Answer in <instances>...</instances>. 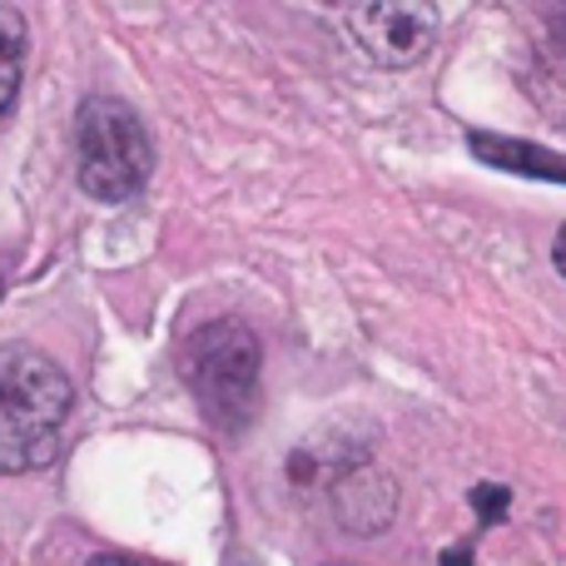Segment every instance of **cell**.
<instances>
[{"label": "cell", "instance_id": "cell-1", "mask_svg": "<svg viewBox=\"0 0 566 566\" xmlns=\"http://www.w3.org/2000/svg\"><path fill=\"white\" fill-rule=\"evenodd\" d=\"M75 412L70 378L35 348H0V472H40L60 458Z\"/></svg>", "mask_w": 566, "mask_h": 566}, {"label": "cell", "instance_id": "cell-2", "mask_svg": "<svg viewBox=\"0 0 566 566\" xmlns=\"http://www.w3.org/2000/svg\"><path fill=\"white\" fill-rule=\"evenodd\" d=\"M179 373H185L199 412H205L224 438H239V432L254 422L264 348H259L249 323L214 318V323H205V328H195L185 338V348H179Z\"/></svg>", "mask_w": 566, "mask_h": 566}, {"label": "cell", "instance_id": "cell-3", "mask_svg": "<svg viewBox=\"0 0 566 566\" xmlns=\"http://www.w3.org/2000/svg\"><path fill=\"white\" fill-rule=\"evenodd\" d=\"M155 169V145H149L139 115L115 95H90L75 115V179L90 199L119 205L145 189Z\"/></svg>", "mask_w": 566, "mask_h": 566}, {"label": "cell", "instance_id": "cell-4", "mask_svg": "<svg viewBox=\"0 0 566 566\" xmlns=\"http://www.w3.org/2000/svg\"><path fill=\"white\" fill-rule=\"evenodd\" d=\"M343 20H348V35L378 65H392V70L428 55V45L438 40V25H442L438 6H412V0H402V6H353Z\"/></svg>", "mask_w": 566, "mask_h": 566}, {"label": "cell", "instance_id": "cell-5", "mask_svg": "<svg viewBox=\"0 0 566 566\" xmlns=\"http://www.w3.org/2000/svg\"><path fill=\"white\" fill-rule=\"evenodd\" d=\"M468 149L478 159L497 169H512V175H532V179H552V185H566V159L552 155L542 145H527V139H507V135H482L472 129L468 135Z\"/></svg>", "mask_w": 566, "mask_h": 566}, {"label": "cell", "instance_id": "cell-6", "mask_svg": "<svg viewBox=\"0 0 566 566\" xmlns=\"http://www.w3.org/2000/svg\"><path fill=\"white\" fill-rule=\"evenodd\" d=\"M20 75H25V20L15 6H0V119L15 105Z\"/></svg>", "mask_w": 566, "mask_h": 566}, {"label": "cell", "instance_id": "cell-7", "mask_svg": "<svg viewBox=\"0 0 566 566\" xmlns=\"http://www.w3.org/2000/svg\"><path fill=\"white\" fill-rule=\"evenodd\" d=\"M472 507L488 512V522H497L502 507H507V492H502V488H478V492H472Z\"/></svg>", "mask_w": 566, "mask_h": 566}, {"label": "cell", "instance_id": "cell-8", "mask_svg": "<svg viewBox=\"0 0 566 566\" xmlns=\"http://www.w3.org/2000/svg\"><path fill=\"white\" fill-rule=\"evenodd\" d=\"M552 254H557V269H562V279H566V224H562V234H557V249H552Z\"/></svg>", "mask_w": 566, "mask_h": 566}, {"label": "cell", "instance_id": "cell-9", "mask_svg": "<svg viewBox=\"0 0 566 566\" xmlns=\"http://www.w3.org/2000/svg\"><path fill=\"white\" fill-rule=\"evenodd\" d=\"M90 566H145V562H135V557H95Z\"/></svg>", "mask_w": 566, "mask_h": 566}, {"label": "cell", "instance_id": "cell-10", "mask_svg": "<svg viewBox=\"0 0 566 566\" xmlns=\"http://www.w3.org/2000/svg\"><path fill=\"white\" fill-rule=\"evenodd\" d=\"M462 557H468V552H462V547H458V552H448V557H442V566H468V562H462Z\"/></svg>", "mask_w": 566, "mask_h": 566}]
</instances>
